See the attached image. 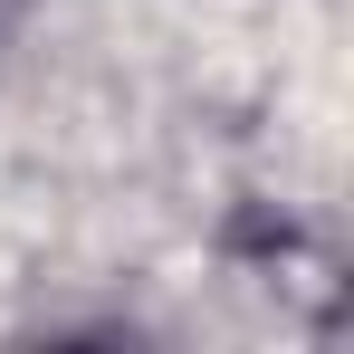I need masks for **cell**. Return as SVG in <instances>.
I'll use <instances>...</instances> for the list:
<instances>
[]
</instances>
